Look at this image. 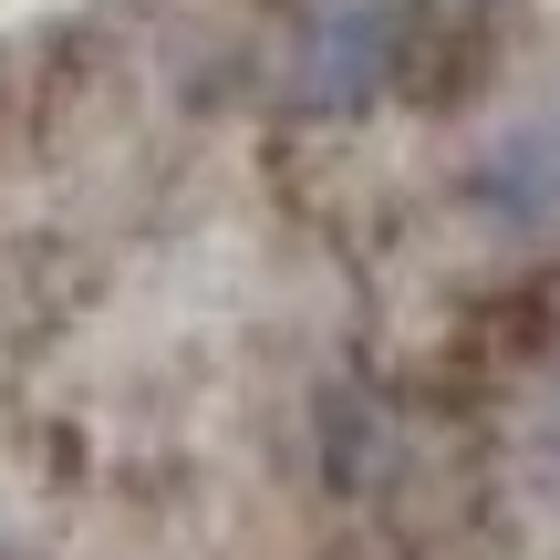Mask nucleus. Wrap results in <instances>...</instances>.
I'll return each mask as SVG.
<instances>
[]
</instances>
